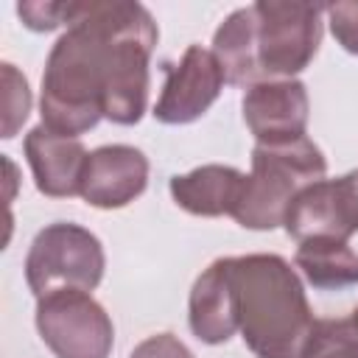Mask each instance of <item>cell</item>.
<instances>
[{"instance_id": "4", "label": "cell", "mask_w": 358, "mask_h": 358, "mask_svg": "<svg viewBox=\"0 0 358 358\" xmlns=\"http://www.w3.org/2000/svg\"><path fill=\"white\" fill-rule=\"evenodd\" d=\"M106 255L101 241L70 221L48 224L31 241L25 255V280L34 296L56 291H95L103 280Z\"/></svg>"}, {"instance_id": "6", "label": "cell", "mask_w": 358, "mask_h": 358, "mask_svg": "<svg viewBox=\"0 0 358 358\" xmlns=\"http://www.w3.org/2000/svg\"><path fill=\"white\" fill-rule=\"evenodd\" d=\"M39 338L56 358H109L115 324L87 291H56L36 299Z\"/></svg>"}, {"instance_id": "8", "label": "cell", "mask_w": 358, "mask_h": 358, "mask_svg": "<svg viewBox=\"0 0 358 358\" xmlns=\"http://www.w3.org/2000/svg\"><path fill=\"white\" fill-rule=\"evenodd\" d=\"M241 109L257 143H288L305 137L310 101L299 78H274L246 87Z\"/></svg>"}, {"instance_id": "19", "label": "cell", "mask_w": 358, "mask_h": 358, "mask_svg": "<svg viewBox=\"0 0 358 358\" xmlns=\"http://www.w3.org/2000/svg\"><path fill=\"white\" fill-rule=\"evenodd\" d=\"M330 31L336 36V42L358 56V0H338V3H327L324 6Z\"/></svg>"}, {"instance_id": "17", "label": "cell", "mask_w": 358, "mask_h": 358, "mask_svg": "<svg viewBox=\"0 0 358 358\" xmlns=\"http://www.w3.org/2000/svg\"><path fill=\"white\" fill-rule=\"evenodd\" d=\"M0 67H3V137L11 140L31 112V90L25 76L14 64L3 62Z\"/></svg>"}, {"instance_id": "7", "label": "cell", "mask_w": 358, "mask_h": 358, "mask_svg": "<svg viewBox=\"0 0 358 358\" xmlns=\"http://www.w3.org/2000/svg\"><path fill=\"white\" fill-rule=\"evenodd\" d=\"M224 84L227 78L213 50L187 45L179 62L165 64V84L151 115L165 126L193 123L218 101Z\"/></svg>"}, {"instance_id": "1", "label": "cell", "mask_w": 358, "mask_h": 358, "mask_svg": "<svg viewBox=\"0 0 358 358\" xmlns=\"http://www.w3.org/2000/svg\"><path fill=\"white\" fill-rule=\"evenodd\" d=\"M159 28L143 3L90 0L56 39L42 73V126L78 137L101 117L140 123L148 106V64Z\"/></svg>"}, {"instance_id": "13", "label": "cell", "mask_w": 358, "mask_h": 358, "mask_svg": "<svg viewBox=\"0 0 358 358\" xmlns=\"http://www.w3.org/2000/svg\"><path fill=\"white\" fill-rule=\"evenodd\" d=\"M246 185V173L232 168V165H199L190 173H176L168 182V190L176 201L190 215L201 218H218V215H232L241 193Z\"/></svg>"}, {"instance_id": "16", "label": "cell", "mask_w": 358, "mask_h": 358, "mask_svg": "<svg viewBox=\"0 0 358 358\" xmlns=\"http://www.w3.org/2000/svg\"><path fill=\"white\" fill-rule=\"evenodd\" d=\"M302 358H358V330L350 319H316Z\"/></svg>"}, {"instance_id": "3", "label": "cell", "mask_w": 358, "mask_h": 358, "mask_svg": "<svg viewBox=\"0 0 358 358\" xmlns=\"http://www.w3.org/2000/svg\"><path fill=\"white\" fill-rule=\"evenodd\" d=\"M327 159L310 137L288 143H257L252 148V173L246 176L232 218L243 229H277L299 190L324 179Z\"/></svg>"}, {"instance_id": "22", "label": "cell", "mask_w": 358, "mask_h": 358, "mask_svg": "<svg viewBox=\"0 0 358 358\" xmlns=\"http://www.w3.org/2000/svg\"><path fill=\"white\" fill-rule=\"evenodd\" d=\"M350 322H352V327L358 330V305H355V310H352V316H350Z\"/></svg>"}, {"instance_id": "10", "label": "cell", "mask_w": 358, "mask_h": 358, "mask_svg": "<svg viewBox=\"0 0 358 358\" xmlns=\"http://www.w3.org/2000/svg\"><path fill=\"white\" fill-rule=\"evenodd\" d=\"M22 148L39 193L50 199H70L81 193V176L90 151L78 137L56 134L39 123L25 134Z\"/></svg>"}, {"instance_id": "18", "label": "cell", "mask_w": 358, "mask_h": 358, "mask_svg": "<svg viewBox=\"0 0 358 358\" xmlns=\"http://www.w3.org/2000/svg\"><path fill=\"white\" fill-rule=\"evenodd\" d=\"M84 11V3H73V0H25L17 6L20 20L31 28V31H53L62 25H73Z\"/></svg>"}, {"instance_id": "5", "label": "cell", "mask_w": 358, "mask_h": 358, "mask_svg": "<svg viewBox=\"0 0 358 358\" xmlns=\"http://www.w3.org/2000/svg\"><path fill=\"white\" fill-rule=\"evenodd\" d=\"M257 67L260 81L294 78L322 45L324 6L302 0H257Z\"/></svg>"}, {"instance_id": "12", "label": "cell", "mask_w": 358, "mask_h": 358, "mask_svg": "<svg viewBox=\"0 0 358 358\" xmlns=\"http://www.w3.org/2000/svg\"><path fill=\"white\" fill-rule=\"evenodd\" d=\"M282 229L299 243L310 241V238L350 241L355 227L350 221L338 179H319V182L308 185L305 190H299L285 213Z\"/></svg>"}, {"instance_id": "9", "label": "cell", "mask_w": 358, "mask_h": 358, "mask_svg": "<svg viewBox=\"0 0 358 358\" xmlns=\"http://www.w3.org/2000/svg\"><path fill=\"white\" fill-rule=\"evenodd\" d=\"M148 185V159L140 148L112 143L90 151L84 176H81V199L98 210H120L143 196Z\"/></svg>"}, {"instance_id": "14", "label": "cell", "mask_w": 358, "mask_h": 358, "mask_svg": "<svg viewBox=\"0 0 358 358\" xmlns=\"http://www.w3.org/2000/svg\"><path fill=\"white\" fill-rule=\"evenodd\" d=\"M213 56L218 59L227 84L252 87L260 81L257 67V14L255 6L235 8L213 34Z\"/></svg>"}, {"instance_id": "2", "label": "cell", "mask_w": 358, "mask_h": 358, "mask_svg": "<svg viewBox=\"0 0 358 358\" xmlns=\"http://www.w3.org/2000/svg\"><path fill=\"white\" fill-rule=\"evenodd\" d=\"M238 302V330L257 358H302L316 319L296 268L280 255L224 257Z\"/></svg>"}, {"instance_id": "20", "label": "cell", "mask_w": 358, "mask_h": 358, "mask_svg": "<svg viewBox=\"0 0 358 358\" xmlns=\"http://www.w3.org/2000/svg\"><path fill=\"white\" fill-rule=\"evenodd\" d=\"M129 358H196L173 333H154L143 338Z\"/></svg>"}, {"instance_id": "21", "label": "cell", "mask_w": 358, "mask_h": 358, "mask_svg": "<svg viewBox=\"0 0 358 358\" xmlns=\"http://www.w3.org/2000/svg\"><path fill=\"white\" fill-rule=\"evenodd\" d=\"M338 182H341V190H344V199H347V207H350V215H352V224L358 232V168L338 176Z\"/></svg>"}, {"instance_id": "11", "label": "cell", "mask_w": 358, "mask_h": 358, "mask_svg": "<svg viewBox=\"0 0 358 358\" xmlns=\"http://www.w3.org/2000/svg\"><path fill=\"white\" fill-rule=\"evenodd\" d=\"M187 324L204 344H224L238 330V302L227 260H213L193 282L187 299Z\"/></svg>"}, {"instance_id": "15", "label": "cell", "mask_w": 358, "mask_h": 358, "mask_svg": "<svg viewBox=\"0 0 358 358\" xmlns=\"http://www.w3.org/2000/svg\"><path fill=\"white\" fill-rule=\"evenodd\" d=\"M296 268L319 291H341L358 282V252L350 241L338 238H310L296 246Z\"/></svg>"}]
</instances>
